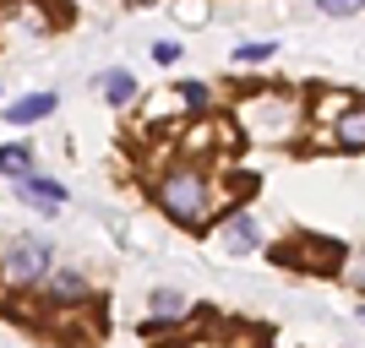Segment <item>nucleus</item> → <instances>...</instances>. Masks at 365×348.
I'll use <instances>...</instances> for the list:
<instances>
[{
    "instance_id": "nucleus-2",
    "label": "nucleus",
    "mask_w": 365,
    "mask_h": 348,
    "mask_svg": "<svg viewBox=\"0 0 365 348\" xmlns=\"http://www.w3.org/2000/svg\"><path fill=\"white\" fill-rule=\"evenodd\" d=\"M240 120L251 125V137H289L294 120H300V104H294L289 93H257V104L240 109Z\"/></svg>"
},
{
    "instance_id": "nucleus-1",
    "label": "nucleus",
    "mask_w": 365,
    "mask_h": 348,
    "mask_svg": "<svg viewBox=\"0 0 365 348\" xmlns=\"http://www.w3.org/2000/svg\"><path fill=\"white\" fill-rule=\"evenodd\" d=\"M158 201H164V212L175 218L180 228H202L207 223V180H202L197 169H169L164 180H158Z\"/></svg>"
},
{
    "instance_id": "nucleus-10",
    "label": "nucleus",
    "mask_w": 365,
    "mask_h": 348,
    "mask_svg": "<svg viewBox=\"0 0 365 348\" xmlns=\"http://www.w3.org/2000/svg\"><path fill=\"white\" fill-rule=\"evenodd\" d=\"M322 11L327 16H354V11H365V0H322Z\"/></svg>"
},
{
    "instance_id": "nucleus-7",
    "label": "nucleus",
    "mask_w": 365,
    "mask_h": 348,
    "mask_svg": "<svg viewBox=\"0 0 365 348\" xmlns=\"http://www.w3.org/2000/svg\"><path fill=\"white\" fill-rule=\"evenodd\" d=\"M49 109H55V93H33V98H22V104H11L6 115H11L16 125H28V120H44Z\"/></svg>"
},
{
    "instance_id": "nucleus-15",
    "label": "nucleus",
    "mask_w": 365,
    "mask_h": 348,
    "mask_svg": "<svg viewBox=\"0 0 365 348\" xmlns=\"http://www.w3.org/2000/svg\"><path fill=\"white\" fill-rule=\"evenodd\" d=\"M55 288H61V294H82V278H76V273H61V278H55Z\"/></svg>"
},
{
    "instance_id": "nucleus-5",
    "label": "nucleus",
    "mask_w": 365,
    "mask_h": 348,
    "mask_svg": "<svg viewBox=\"0 0 365 348\" xmlns=\"http://www.w3.org/2000/svg\"><path fill=\"white\" fill-rule=\"evenodd\" d=\"M224 245L229 251H257V218H251V212H235L229 228H224Z\"/></svg>"
},
{
    "instance_id": "nucleus-11",
    "label": "nucleus",
    "mask_w": 365,
    "mask_h": 348,
    "mask_svg": "<svg viewBox=\"0 0 365 348\" xmlns=\"http://www.w3.org/2000/svg\"><path fill=\"white\" fill-rule=\"evenodd\" d=\"M267 55H273V44H240V49H235V60H240V65H251V60H267Z\"/></svg>"
},
{
    "instance_id": "nucleus-6",
    "label": "nucleus",
    "mask_w": 365,
    "mask_h": 348,
    "mask_svg": "<svg viewBox=\"0 0 365 348\" xmlns=\"http://www.w3.org/2000/svg\"><path fill=\"white\" fill-rule=\"evenodd\" d=\"M98 88H104L109 104L120 109V104H131V98H137V76H131V71H104V82H98Z\"/></svg>"
},
{
    "instance_id": "nucleus-9",
    "label": "nucleus",
    "mask_w": 365,
    "mask_h": 348,
    "mask_svg": "<svg viewBox=\"0 0 365 348\" xmlns=\"http://www.w3.org/2000/svg\"><path fill=\"white\" fill-rule=\"evenodd\" d=\"M28 169H33V152H28V147H0V174L28 180Z\"/></svg>"
},
{
    "instance_id": "nucleus-4",
    "label": "nucleus",
    "mask_w": 365,
    "mask_h": 348,
    "mask_svg": "<svg viewBox=\"0 0 365 348\" xmlns=\"http://www.w3.org/2000/svg\"><path fill=\"white\" fill-rule=\"evenodd\" d=\"M327 131H333V147L365 152V98H354L349 109H338V120L327 125Z\"/></svg>"
},
{
    "instance_id": "nucleus-14",
    "label": "nucleus",
    "mask_w": 365,
    "mask_h": 348,
    "mask_svg": "<svg viewBox=\"0 0 365 348\" xmlns=\"http://www.w3.org/2000/svg\"><path fill=\"white\" fill-rule=\"evenodd\" d=\"M180 93H185V104H207V88H202V82H180Z\"/></svg>"
},
{
    "instance_id": "nucleus-3",
    "label": "nucleus",
    "mask_w": 365,
    "mask_h": 348,
    "mask_svg": "<svg viewBox=\"0 0 365 348\" xmlns=\"http://www.w3.org/2000/svg\"><path fill=\"white\" fill-rule=\"evenodd\" d=\"M6 273H11V278H28V283H33V278H44L49 273V245L44 240H16L11 256H6Z\"/></svg>"
},
{
    "instance_id": "nucleus-8",
    "label": "nucleus",
    "mask_w": 365,
    "mask_h": 348,
    "mask_svg": "<svg viewBox=\"0 0 365 348\" xmlns=\"http://www.w3.org/2000/svg\"><path fill=\"white\" fill-rule=\"evenodd\" d=\"M22 201H44V207L55 212V207L66 201V191H61L55 180H22Z\"/></svg>"
},
{
    "instance_id": "nucleus-13",
    "label": "nucleus",
    "mask_w": 365,
    "mask_h": 348,
    "mask_svg": "<svg viewBox=\"0 0 365 348\" xmlns=\"http://www.w3.org/2000/svg\"><path fill=\"white\" fill-rule=\"evenodd\" d=\"M153 60H158V65L180 60V44H169V38H164V44H153Z\"/></svg>"
},
{
    "instance_id": "nucleus-12",
    "label": "nucleus",
    "mask_w": 365,
    "mask_h": 348,
    "mask_svg": "<svg viewBox=\"0 0 365 348\" xmlns=\"http://www.w3.org/2000/svg\"><path fill=\"white\" fill-rule=\"evenodd\" d=\"M153 310H158V316H180V294H164V288H158V294H153Z\"/></svg>"
}]
</instances>
